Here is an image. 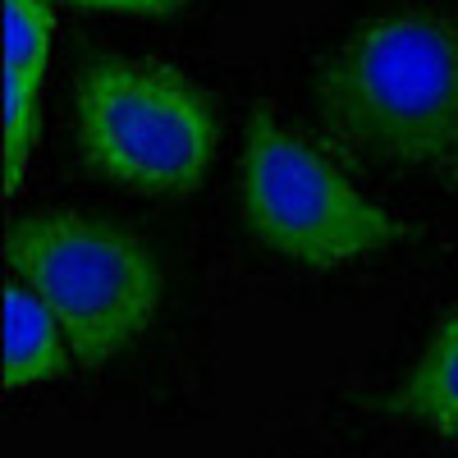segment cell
Returning a JSON list of instances; mask_svg holds the SVG:
<instances>
[{
  "mask_svg": "<svg viewBox=\"0 0 458 458\" xmlns=\"http://www.w3.org/2000/svg\"><path fill=\"white\" fill-rule=\"evenodd\" d=\"M399 403L436 436L458 440V308L431 335L427 353L417 358Z\"/></svg>",
  "mask_w": 458,
  "mask_h": 458,
  "instance_id": "7",
  "label": "cell"
},
{
  "mask_svg": "<svg viewBox=\"0 0 458 458\" xmlns=\"http://www.w3.org/2000/svg\"><path fill=\"white\" fill-rule=\"evenodd\" d=\"M454 174H458V157H454Z\"/></svg>",
  "mask_w": 458,
  "mask_h": 458,
  "instance_id": "9",
  "label": "cell"
},
{
  "mask_svg": "<svg viewBox=\"0 0 458 458\" xmlns=\"http://www.w3.org/2000/svg\"><path fill=\"white\" fill-rule=\"evenodd\" d=\"M73 5L110 10V14H147V19H161V14H179L183 5H193V0H73Z\"/></svg>",
  "mask_w": 458,
  "mask_h": 458,
  "instance_id": "8",
  "label": "cell"
},
{
  "mask_svg": "<svg viewBox=\"0 0 458 458\" xmlns=\"http://www.w3.org/2000/svg\"><path fill=\"white\" fill-rule=\"evenodd\" d=\"M73 344L60 326V317L37 298L28 284L10 276L5 284V386L28 390V386H47L69 371Z\"/></svg>",
  "mask_w": 458,
  "mask_h": 458,
  "instance_id": "6",
  "label": "cell"
},
{
  "mask_svg": "<svg viewBox=\"0 0 458 458\" xmlns=\"http://www.w3.org/2000/svg\"><path fill=\"white\" fill-rule=\"evenodd\" d=\"M79 142L114 183L138 193H188L211 165L216 120L207 97L179 69L110 60L83 79Z\"/></svg>",
  "mask_w": 458,
  "mask_h": 458,
  "instance_id": "3",
  "label": "cell"
},
{
  "mask_svg": "<svg viewBox=\"0 0 458 458\" xmlns=\"http://www.w3.org/2000/svg\"><path fill=\"white\" fill-rule=\"evenodd\" d=\"M243 211L252 234L280 257L344 266L390 248L399 220L339 174V165L271 114H252L243 151Z\"/></svg>",
  "mask_w": 458,
  "mask_h": 458,
  "instance_id": "4",
  "label": "cell"
},
{
  "mask_svg": "<svg viewBox=\"0 0 458 458\" xmlns=\"http://www.w3.org/2000/svg\"><path fill=\"white\" fill-rule=\"evenodd\" d=\"M335 129L390 165L458 157V23L386 14L353 32L321 83Z\"/></svg>",
  "mask_w": 458,
  "mask_h": 458,
  "instance_id": "1",
  "label": "cell"
},
{
  "mask_svg": "<svg viewBox=\"0 0 458 458\" xmlns=\"http://www.w3.org/2000/svg\"><path fill=\"white\" fill-rule=\"evenodd\" d=\"M55 42L47 0H5V188L19 198L23 170L42 133V88Z\"/></svg>",
  "mask_w": 458,
  "mask_h": 458,
  "instance_id": "5",
  "label": "cell"
},
{
  "mask_svg": "<svg viewBox=\"0 0 458 458\" xmlns=\"http://www.w3.org/2000/svg\"><path fill=\"white\" fill-rule=\"evenodd\" d=\"M5 252L10 276L60 317L83 367L120 358L157 321L161 271L124 229L83 216H32Z\"/></svg>",
  "mask_w": 458,
  "mask_h": 458,
  "instance_id": "2",
  "label": "cell"
}]
</instances>
